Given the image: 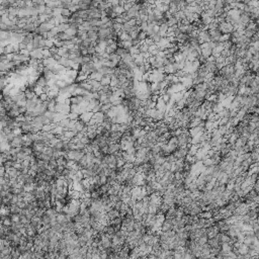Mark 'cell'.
I'll use <instances>...</instances> for the list:
<instances>
[{"label":"cell","instance_id":"3957f363","mask_svg":"<svg viewBox=\"0 0 259 259\" xmlns=\"http://www.w3.org/2000/svg\"><path fill=\"white\" fill-rule=\"evenodd\" d=\"M93 117V113H91V111H87V113H81L79 117V120H81L83 123H85V124L88 126V124L90 123L91 119H92Z\"/></svg>","mask_w":259,"mask_h":259},{"label":"cell","instance_id":"7a4b0ae2","mask_svg":"<svg viewBox=\"0 0 259 259\" xmlns=\"http://www.w3.org/2000/svg\"><path fill=\"white\" fill-rule=\"evenodd\" d=\"M173 230V224H172V219H165L163 221L161 225L160 231L161 232H168V231Z\"/></svg>","mask_w":259,"mask_h":259},{"label":"cell","instance_id":"4fadbf2b","mask_svg":"<svg viewBox=\"0 0 259 259\" xmlns=\"http://www.w3.org/2000/svg\"><path fill=\"white\" fill-rule=\"evenodd\" d=\"M52 47H54L53 40H49V39H46V40H45V48H46V49H51Z\"/></svg>","mask_w":259,"mask_h":259},{"label":"cell","instance_id":"7c38bea8","mask_svg":"<svg viewBox=\"0 0 259 259\" xmlns=\"http://www.w3.org/2000/svg\"><path fill=\"white\" fill-rule=\"evenodd\" d=\"M69 123H70V120H69L68 117H66V119H64V120H62V121H61V122H59V123H58V124H57V126H60V127H62V128L66 129L67 127H68Z\"/></svg>","mask_w":259,"mask_h":259},{"label":"cell","instance_id":"6da1fadb","mask_svg":"<svg viewBox=\"0 0 259 259\" xmlns=\"http://www.w3.org/2000/svg\"><path fill=\"white\" fill-rule=\"evenodd\" d=\"M219 31L222 35H228V33H232L234 31V29H233V25L231 23L224 21L219 25Z\"/></svg>","mask_w":259,"mask_h":259},{"label":"cell","instance_id":"9a60e30c","mask_svg":"<svg viewBox=\"0 0 259 259\" xmlns=\"http://www.w3.org/2000/svg\"><path fill=\"white\" fill-rule=\"evenodd\" d=\"M5 174H6V170L2 165H0V177H4Z\"/></svg>","mask_w":259,"mask_h":259},{"label":"cell","instance_id":"52a82bcc","mask_svg":"<svg viewBox=\"0 0 259 259\" xmlns=\"http://www.w3.org/2000/svg\"><path fill=\"white\" fill-rule=\"evenodd\" d=\"M56 104H57L56 99H50L48 101V111L56 113Z\"/></svg>","mask_w":259,"mask_h":259},{"label":"cell","instance_id":"ac0fdd59","mask_svg":"<svg viewBox=\"0 0 259 259\" xmlns=\"http://www.w3.org/2000/svg\"><path fill=\"white\" fill-rule=\"evenodd\" d=\"M206 259H218L217 257H215V256H210L208 258H206Z\"/></svg>","mask_w":259,"mask_h":259},{"label":"cell","instance_id":"8992f818","mask_svg":"<svg viewBox=\"0 0 259 259\" xmlns=\"http://www.w3.org/2000/svg\"><path fill=\"white\" fill-rule=\"evenodd\" d=\"M155 109H157V111H166V103L162 100V98L159 96V98H158V100L156 101V107Z\"/></svg>","mask_w":259,"mask_h":259},{"label":"cell","instance_id":"5bb4252c","mask_svg":"<svg viewBox=\"0 0 259 259\" xmlns=\"http://www.w3.org/2000/svg\"><path fill=\"white\" fill-rule=\"evenodd\" d=\"M42 54H43V57H44V59H47V58H51L52 55L51 53H50V50L49 49H43L42 50Z\"/></svg>","mask_w":259,"mask_h":259},{"label":"cell","instance_id":"ba28073f","mask_svg":"<svg viewBox=\"0 0 259 259\" xmlns=\"http://www.w3.org/2000/svg\"><path fill=\"white\" fill-rule=\"evenodd\" d=\"M99 82H100V84H101L102 86H109V84H111V76L104 75Z\"/></svg>","mask_w":259,"mask_h":259},{"label":"cell","instance_id":"2e32d148","mask_svg":"<svg viewBox=\"0 0 259 259\" xmlns=\"http://www.w3.org/2000/svg\"><path fill=\"white\" fill-rule=\"evenodd\" d=\"M159 33V25H156L153 27V33Z\"/></svg>","mask_w":259,"mask_h":259},{"label":"cell","instance_id":"8fae6325","mask_svg":"<svg viewBox=\"0 0 259 259\" xmlns=\"http://www.w3.org/2000/svg\"><path fill=\"white\" fill-rule=\"evenodd\" d=\"M148 48H149V46H147L146 44H144V43H142V44H140V46H139L140 54L148 53Z\"/></svg>","mask_w":259,"mask_h":259},{"label":"cell","instance_id":"30bf717a","mask_svg":"<svg viewBox=\"0 0 259 259\" xmlns=\"http://www.w3.org/2000/svg\"><path fill=\"white\" fill-rule=\"evenodd\" d=\"M69 27H69L68 23H60L59 25H57V29H58V31H59V33H65Z\"/></svg>","mask_w":259,"mask_h":259},{"label":"cell","instance_id":"e0dca14e","mask_svg":"<svg viewBox=\"0 0 259 259\" xmlns=\"http://www.w3.org/2000/svg\"><path fill=\"white\" fill-rule=\"evenodd\" d=\"M3 100V94L2 92H0V101H2Z\"/></svg>","mask_w":259,"mask_h":259},{"label":"cell","instance_id":"5b68a950","mask_svg":"<svg viewBox=\"0 0 259 259\" xmlns=\"http://www.w3.org/2000/svg\"><path fill=\"white\" fill-rule=\"evenodd\" d=\"M119 151H122L121 150V145L119 143H113V144H111L109 146L107 154H115Z\"/></svg>","mask_w":259,"mask_h":259},{"label":"cell","instance_id":"277c9868","mask_svg":"<svg viewBox=\"0 0 259 259\" xmlns=\"http://www.w3.org/2000/svg\"><path fill=\"white\" fill-rule=\"evenodd\" d=\"M29 58H33V59H37V60H43L44 57H43L42 54V50L41 49H36L31 51L29 53Z\"/></svg>","mask_w":259,"mask_h":259},{"label":"cell","instance_id":"9c48e42d","mask_svg":"<svg viewBox=\"0 0 259 259\" xmlns=\"http://www.w3.org/2000/svg\"><path fill=\"white\" fill-rule=\"evenodd\" d=\"M77 31H78V29H73V27H69V29H67L66 31H65V33H66L67 36L71 37V38H74V37H76V35H77Z\"/></svg>","mask_w":259,"mask_h":259}]
</instances>
